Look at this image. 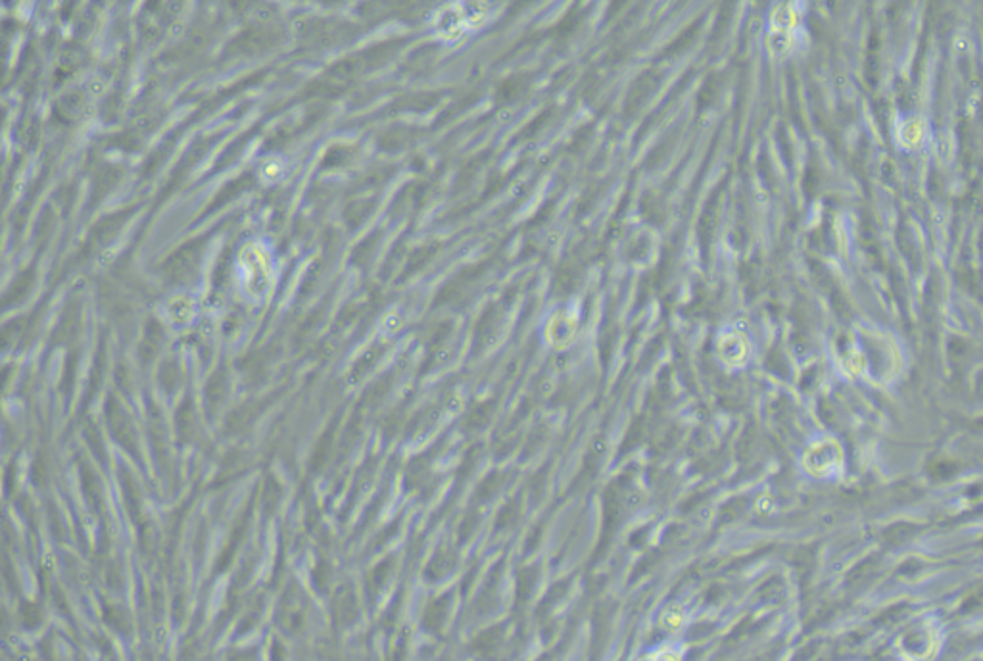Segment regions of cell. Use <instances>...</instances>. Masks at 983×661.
Returning <instances> with one entry per match:
<instances>
[{
  "instance_id": "cell-6",
  "label": "cell",
  "mask_w": 983,
  "mask_h": 661,
  "mask_svg": "<svg viewBox=\"0 0 983 661\" xmlns=\"http://www.w3.org/2000/svg\"><path fill=\"white\" fill-rule=\"evenodd\" d=\"M686 648L680 642H663L648 652H644L636 661H684Z\"/></svg>"
},
{
  "instance_id": "cell-4",
  "label": "cell",
  "mask_w": 983,
  "mask_h": 661,
  "mask_svg": "<svg viewBox=\"0 0 983 661\" xmlns=\"http://www.w3.org/2000/svg\"><path fill=\"white\" fill-rule=\"evenodd\" d=\"M580 329V308L575 302L553 310L542 327V341L553 350L571 348Z\"/></svg>"
},
{
  "instance_id": "cell-8",
  "label": "cell",
  "mask_w": 983,
  "mask_h": 661,
  "mask_svg": "<svg viewBox=\"0 0 983 661\" xmlns=\"http://www.w3.org/2000/svg\"><path fill=\"white\" fill-rule=\"evenodd\" d=\"M899 139L905 141L907 147H912L914 143H920L922 139V127H920V122H909L903 131H899Z\"/></svg>"
},
{
  "instance_id": "cell-1",
  "label": "cell",
  "mask_w": 983,
  "mask_h": 661,
  "mask_svg": "<svg viewBox=\"0 0 983 661\" xmlns=\"http://www.w3.org/2000/svg\"><path fill=\"white\" fill-rule=\"evenodd\" d=\"M498 6L488 2L448 4L434 16V31L444 41H459L469 33H479L496 18Z\"/></svg>"
},
{
  "instance_id": "cell-2",
  "label": "cell",
  "mask_w": 983,
  "mask_h": 661,
  "mask_svg": "<svg viewBox=\"0 0 983 661\" xmlns=\"http://www.w3.org/2000/svg\"><path fill=\"white\" fill-rule=\"evenodd\" d=\"M801 12L797 4H780L768 16L767 45L774 58H786L799 41Z\"/></svg>"
},
{
  "instance_id": "cell-7",
  "label": "cell",
  "mask_w": 983,
  "mask_h": 661,
  "mask_svg": "<svg viewBox=\"0 0 983 661\" xmlns=\"http://www.w3.org/2000/svg\"><path fill=\"white\" fill-rule=\"evenodd\" d=\"M686 619H688V613H686V608L680 606V604H671L667 606L663 612H661V617H659V623L665 631H671V633H676L680 631L684 625H686Z\"/></svg>"
},
{
  "instance_id": "cell-3",
  "label": "cell",
  "mask_w": 983,
  "mask_h": 661,
  "mask_svg": "<svg viewBox=\"0 0 983 661\" xmlns=\"http://www.w3.org/2000/svg\"><path fill=\"white\" fill-rule=\"evenodd\" d=\"M715 358L728 371L745 369L753 360V343L738 325L722 327L715 337Z\"/></svg>"
},
{
  "instance_id": "cell-5",
  "label": "cell",
  "mask_w": 983,
  "mask_h": 661,
  "mask_svg": "<svg viewBox=\"0 0 983 661\" xmlns=\"http://www.w3.org/2000/svg\"><path fill=\"white\" fill-rule=\"evenodd\" d=\"M832 464H834V456H832V444L830 442H815L803 454V466L809 473L820 475Z\"/></svg>"
}]
</instances>
